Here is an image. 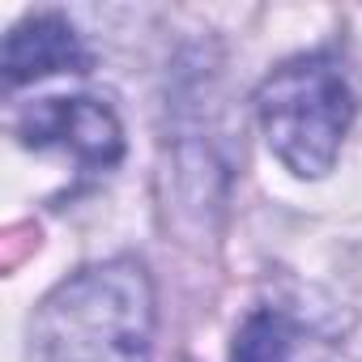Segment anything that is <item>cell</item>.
I'll return each mask as SVG.
<instances>
[{
  "label": "cell",
  "mask_w": 362,
  "mask_h": 362,
  "mask_svg": "<svg viewBox=\"0 0 362 362\" xmlns=\"http://www.w3.org/2000/svg\"><path fill=\"white\" fill-rule=\"evenodd\" d=\"M153 294L132 260L81 269L43 298L26 362H149Z\"/></svg>",
  "instance_id": "1"
},
{
  "label": "cell",
  "mask_w": 362,
  "mask_h": 362,
  "mask_svg": "<svg viewBox=\"0 0 362 362\" xmlns=\"http://www.w3.org/2000/svg\"><path fill=\"white\" fill-rule=\"evenodd\" d=\"M260 119L273 153L294 175H324L341 149L354 103L349 86L324 56H303L273 69L260 86Z\"/></svg>",
  "instance_id": "2"
},
{
  "label": "cell",
  "mask_w": 362,
  "mask_h": 362,
  "mask_svg": "<svg viewBox=\"0 0 362 362\" xmlns=\"http://www.w3.org/2000/svg\"><path fill=\"white\" fill-rule=\"evenodd\" d=\"M26 145H64L86 166H111L124 153L115 115L94 98H43L22 115Z\"/></svg>",
  "instance_id": "3"
},
{
  "label": "cell",
  "mask_w": 362,
  "mask_h": 362,
  "mask_svg": "<svg viewBox=\"0 0 362 362\" xmlns=\"http://www.w3.org/2000/svg\"><path fill=\"white\" fill-rule=\"evenodd\" d=\"M86 64H90V56H86L81 39L56 13L26 18L5 39V81L9 86L39 81L52 73H86Z\"/></svg>",
  "instance_id": "4"
},
{
  "label": "cell",
  "mask_w": 362,
  "mask_h": 362,
  "mask_svg": "<svg viewBox=\"0 0 362 362\" xmlns=\"http://www.w3.org/2000/svg\"><path fill=\"white\" fill-rule=\"evenodd\" d=\"M290 349H294L290 324L277 311H256L239 328L235 349H230V362H290Z\"/></svg>",
  "instance_id": "5"
}]
</instances>
